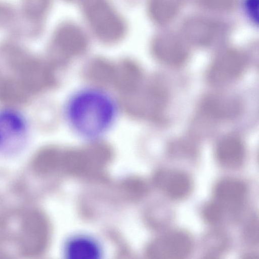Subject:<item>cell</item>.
<instances>
[{
	"mask_svg": "<svg viewBox=\"0 0 259 259\" xmlns=\"http://www.w3.org/2000/svg\"><path fill=\"white\" fill-rule=\"evenodd\" d=\"M64 119L70 131L87 141L99 140L114 126L118 104L108 92L95 86H84L72 92L63 108Z\"/></svg>",
	"mask_w": 259,
	"mask_h": 259,
	"instance_id": "1",
	"label": "cell"
},
{
	"mask_svg": "<svg viewBox=\"0 0 259 259\" xmlns=\"http://www.w3.org/2000/svg\"><path fill=\"white\" fill-rule=\"evenodd\" d=\"M0 61L32 95L46 88L51 81L45 65L37 57L17 46L0 47Z\"/></svg>",
	"mask_w": 259,
	"mask_h": 259,
	"instance_id": "2",
	"label": "cell"
},
{
	"mask_svg": "<svg viewBox=\"0 0 259 259\" xmlns=\"http://www.w3.org/2000/svg\"><path fill=\"white\" fill-rule=\"evenodd\" d=\"M84 16L95 34L101 40L111 42L125 33V24L108 0H83Z\"/></svg>",
	"mask_w": 259,
	"mask_h": 259,
	"instance_id": "3",
	"label": "cell"
},
{
	"mask_svg": "<svg viewBox=\"0 0 259 259\" xmlns=\"http://www.w3.org/2000/svg\"><path fill=\"white\" fill-rule=\"evenodd\" d=\"M246 66L244 57L229 51L217 56L210 64L206 73L208 81L214 85H223L238 79Z\"/></svg>",
	"mask_w": 259,
	"mask_h": 259,
	"instance_id": "4",
	"label": "cell"
},
{
	"mask_svg": "<svg viewBox=\"0 0 259 259\" xmlns=\"http://www.w3.org/2000/svg\"><path fill=\"white\" fill-rule=\"evenodd\" d=\"M193 247L190 235L181 230L164 233L153 243L151 253L155 257L163 259H180L190 255Z\"/></svg>",
	"mask_w": 259,
	"mask_h": 259,
	"instance_id": "5",
	"label": "cell"
},
{
	"mask_svg": "<svg viewBox=\"0 0 259 259\" xmlns=\"http://www.w3.org/2000/svg\"><path fill=\"white\" fill-rule=\"evenodd\" d=\"M25 136L23 120L11 112L0 113V152L12 154L22 147Z\"/></svg>",
	"mask_w": 259,
	"mask_h": 259,
	"instance_id": "6",
	"label": "cell"
},
{
	"mask_svg": "<svg viewBox=\"0 0 259 259\" xmlns=\"http://www.w3.org/2000/svg\"><path fill=\"white\" fill-rule=\"evenodd\" d=\"M158 188L168 198L176 201L186 198L193 189L190 176L181 170L164 168L156 177Z\"/></svg>",
	"mask_w": 259,
	"mask_h": 259,
	"instance_id": "7",
	"label": "cell"
},
{
	"mask_svg": "<svg viewBox=\"0 0 259 259\" xmlns=\"http://www.w3.org/2000/svg\"><path fill=\"white\" fill-rule=\"evenodd\" d=\"M215 155L218 162L229 168L240 166L245 158V149L241 139L234 134L226 135L218 142Z\"/></svg>",
	"mask_w": 259,
	"mask_h": 259,
	"instance_id": "8",
	"label": "cell"
},
{
	"mask_svg": "<svg viewBox=\"0 0 259 259\" xmlns=\"http://www.w3.org/2000/svg\"><path fill=\"white\" fill-rule=\"evenodd\" d=\"M242 105L238 99L223 95H212L202 102V109L207 115L219 119H229L237 116Z\"/></svg>",
	"mask_w": 259,
	"mask_h": 259,
	"instance_id": "9",
	"label": "cell"
},
{
	"mask_svg": "<svg viewBox=\"0 0 259 259\" xmlns=\"http://www.w3.org/2000/svg\"><path fill=\"white\" fill-rule=\"evenodd\" d=\"M215 200L223 207L235 206L240 204L245 198L247 187L242 180L227 177L218 181L213 190Z\"/></svg>",
	"mask_w": 259,
	"mask_h": 259,
	"instance_id": "10",
	"label": "cell"
},
{
	"mask_svg": "<svg viewBox=\"0 0 259 259\" xmlns=\"http://www.w3.org/2000/svg\"><path fill=\"white\" fill-rule=\"evenodd\" d=\"M53 40L56 47L64 51L77 52L85 47L87 38L84 32L78 26L66 22L56 29Z\"/></svg>",
	"mask_w": 259,
	"mask_h": 259,
	"instance_id": "11",
	"label": "cell"
},
{
	"mask_svg": "<svg viewBox=\"0 0 259 259\" xmlns=\"http://www.w3.org/2000/svg\"><path fill=\"white\" fill-rule=\"evenodd\" d=\"M32 94L16 78L0 72V103L9 106L26 103Z\"/></svg>",
	"mask_w": 259,
	"mask_h": 259,
	"instance_id": "12",
	"label": "cell"
},
{
	"mask_svg": "<svg viewBox=\"0 0 259 259\" xmlns=\"http://www.w3.org/2000/svg\"><path fill=\"white\" fill-rule=\"evenodd\" d=\"M154 50L157 57L166 66L178 67L182 66L188 58V51L180 44L157 41Z\"/></svg>",
	"mask_w": 259,
	"mask_h": 259,
	"instance_id": "13",
	"label": "cell"
},
{
	"mask_svg": "<svg viewBox=\"0 0 259 259\" xmlns=\"http://www.w3.org/2000/svg\"><path fill=\"white\" fill-rule=\"evenodd\" d=\"M65 251L69 258L76 259L96 258L100 254L97 243L91 238L83 236L70 240L66 246Z\"/></svg>",
	"mask_w": 259,
	"mask_h": 259,
	"instance_id": "14",
	"label": "cell"
},
{
	"mask_svg": "<svg viewBox=\"0 0 259 259\" xmlns=\"http://www.w3.org/2000/svg\"><path fill=\"white\" fill-rule=\"evenodd\" d=\"M51 0H22L23 16L30 23L39 24L48 12Z\"/></svg>",
	"mask_w": 259,
	"mask_h": 259,
	"instance_id": "15",
	"label": "cell"
},
{
	"mask_svg": "<svg viewBox=\"0 0 259 259\" xmlns=\"http://www.w3.org/2000/svg\"><path fill=\"white\" fill-rule=\"evenodd\" d=\"M224 209L223 206L215 200L210 201L206 203L202 207V218L209 224H215L222 219Z\"/></svg>",
	"mask_w": 259,
	"mask_h": 259,
	"instance_id": "16",
	"label": "cell"
},
{
	"mask_svg": "<svg viewBox=\"0 0 259 259\" xmlns=\"http://www.w3.org/2000/svg\"><path fill=\"white\" fill-rule=\"evenodd\" d=\"M13 9L8 4L0 3V28L9 24L14 20Z\"/></svg>",
	"mask_w": 259,
	"mask_h": 259,
	"instance_id": "17",
	"label": "cell"
},
{
	"mask_svg": "<svg viewBox=\"0 0 259 259\" xmlns=\"http://www.w3.org/2000/svg\"><path fill=\"white\" fill-rule=\"evenodd\" d=\"M258 229L257 221L253 219L246 227L244 236L246 240L250 243L257 242L258 238Z\"/></svg>",
	"mask_w": 259,
	"mask_h": 259,
	"instance_id": "18",
	"label": "cell"
},
{
	"mask_svg": "<svg viewBox=\"0 0 259 259\" xmlns=\"http://www.w3.org/2000/svg\"><path fill=\"white\" fill-rule=\"evenodd\" d=\"M67 1H74V0H67Z\"/></svg>",
	"mask_w": 259,
	"mask_h": 259,
	"instance_id": "19",
	"label": "cell"
}]
</instances>
